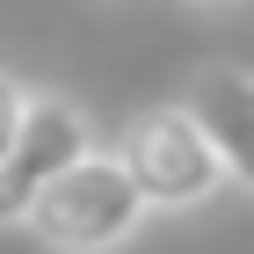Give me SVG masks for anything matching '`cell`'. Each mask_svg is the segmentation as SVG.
Listing matches in <instances>:
<instances>
[{"instance_id": "cell-1", "label": "cell", "mask_w": 254, "mask_h": 254, "mask_svg": "<svg viewBox=\"0 0 254 254\" xmlns=\"http://www.w3.org/2000/svg\"><path fill=\"white\" fill-rule=\"evenodd\" d=\"M145 218H153V211H145L138 182L124 175L117 145H95L80 167H65V175L29 203L22 225H29L51 254H117Z\"/></svg>"}, {"instance_id": "cell-2", "label": "cell", "mask_w": 254, "mask_h": 254, "mask_svg": "<svg viewBox=\"0 0 254 254\" xmlns=\"http://www.w3.org/2000/svg\"><path fill=\"white\" fill-rule=\"evenodd\" d=\"M124 175L138 182L145 211H196L225 189V167H218L203 124L189 117V102H160V109H138L117 138Z\"/></svg>"}, {"instance_id": "cell-3", "label": "cell", "mask_w": 254, "mask_h": 254, "mask_svg": "<svg viewBox=\"0 0 254 254\" xmlns=\"http://www.w3.org/2000/svg\"><path fill=\"white\" fill-rule=\"evenodd\" d=\"M95 145H102L95 117H87L73 95H29V117H22V131H15V153L0 160V225H22L29 203H37L65 167H80Z\"/></svg>"}, {"instance_id": "cell-4", "label": "cell", "mask_w": 254, "mask_h": 254, "mask_svg": "<svg viewBox=\"0 0 254 254\" xmlns=\"http://www.w3.org/2000/svg\"><path fill=\"white\" fill-rule=\"evenodd\" d=\"M182 102H189V117L203 124L225 182H247L254 189V73L247 65H203Z\"/></svg>"}, {"instance_id": "cell-5", "label": "cell", "mask_w": 254, "mask_h": 254, "mask_svg": "<svg viewBox=\"0 0 254 254\" xmlns=\"http://www.w3.org/2000/svg\"><path fill=\"white\" fill-rule=\"evenodd\" d=\"M29 95H37V87H22V80L0 65V160L15 153V131H22V117H29Z\"/></svg>"}]
</instances>
